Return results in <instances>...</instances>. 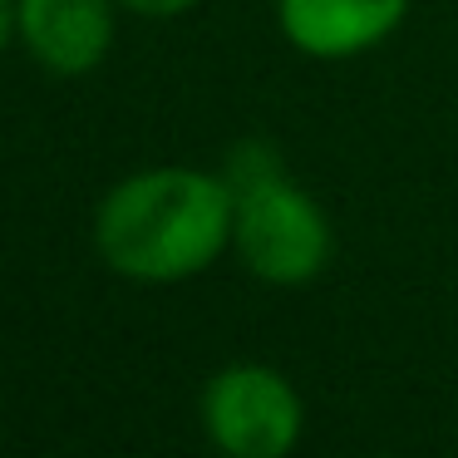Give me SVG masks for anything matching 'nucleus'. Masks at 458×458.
Listing matches in <instances>:
<instances>
[{
  "label": "nucleus",
  "mask_w": 458,
  "mask_h": 458,
  "mask_svg": "<svg viewBox=\"0 0 458 458\" xmlns=\"http://www.w3.org/2000/svg\"><path fill=\"white\" fill-rule=\"evenodd\" d=\"M232 198L222 173L143 168L94 208V247L123 281L173 286L232 251Z\"/></svg>",
  "instance_id": "nucleus-1"
},
{
  "label": "nucleus",
  "mask_w": 458,
  "mask_h": 458,
  "mask_svg": "<svg viewBox=\"0 0 458 458\" xmlns=\"http://www.w3.org/2000/svg\"><path fill=\"white\" fill-rule=\"evenodd\" d=\"M232 251L237 261L267 286H310L335 257L330 217L286 168L257 178L247 188H232Z\"/></svg>",
  "instance_id": "nucleus-2"
},
{
  "label": "nucleus",
  "mask_w": 458,
  "mask_h": 458,
  "mask_svg": "<svg viewBox=\"0 0 458 458\" xmlns=\"http://www.w3.org/2000/svg\"><path fill=\"white\" fill-rule=\"evenodd\" d=\"M301 428L296 385L261 360H232L202 385V434L222 458H291Z\"/></svg>",
  "instance_id": "nucleus-3"
},
{
  "label": "nucleus",
  "mask_w": 458,
  "mask_h": 458,
  "mask_svg": "<svg viewBox=\"0 0 458 458\" xmlns=\"http://www.w3.org/2000/svg\"><path fill=\"white\" fill-rule=\"evenodd\" d=\"M409 0H276V25L306 60H355L404 25Z\"/></svg>",
  "instance_id": "nucleus-4"
},
{
  "label": "nucleus",
  "mask_w": 458,
  "mask_h": 458,
  "mask_svg": "<svg viewBox=\"0 0 458 458\" xmlns=\"http://www.w3.org/2000/svg\"><path fill=\"white\" fill-rule=\"evenodd\" d=\"M119 0H21L15 35L50 74H89L114 50Z\"/></svg>",
  "instance_id": "nucleus-5"
},
{
  "label": "nucleus",
  "mask_w": 458,
  "mask_h": 458,
  "mask_svg": "<svg viewBox=\"0 0 458 458\" xmlns=\"http://www.w3.org/2000/svg\"><path fill=\"white\" fill-rule=\"evenodd\" d=\"M192 5H198V0H119V11H133V15H143V21H178Z\"/></svg>",
  "instance_id": "nucleus-6"
},
{
  "label": "nucleus",
  "mask_w": 458,
  "mask_h": 458,
  "mask_svg": "<svg viewBox=\"0 0 458 458\" xmlns=\"http://www.w3.org/2000/svg\"><path fill=\"white\" fill-rule=\"evenodd\" d=\"M15 5H21V0H0V55H5V45H11V35H15Z\"/></svg>",
  "instance_id": "nucleus-7"
}]
</instances>
